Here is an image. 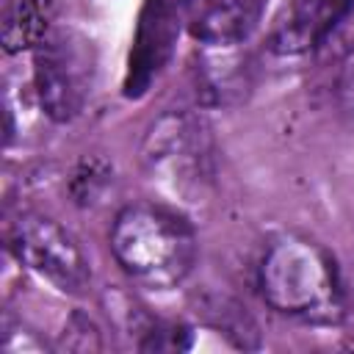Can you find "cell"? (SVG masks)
Segmentation results:
<instances>
[{"mask_svg": "<svg viewBox=\"0 0 354 354\" xmlns=\"http://www.w3.org/2000/svg\"><path fill=\"white\" fill-rule=\"evenodd\" d=\"M111 252L133 282L152 290H169L194 268L196 235L177 210L141 202L124 207L113 218Z\"/></svg>", "mask_w": 354, "mask_h": 354, "instance_id": "cell-1", "label": "cell"}, {"mask_svg": "<svg viewBox=\"0 0 354 354\" xmlns=\"http://www.w3.org/2000/svg\"><path fill=\"white\" fill-rule=\"evenodd\" d=\"M257 288L266 304L282 315L310 321H335L340 315V274L332 257L304 235H282L266 249Z\"/></svg>", "mask_w": 354, "mask_h": 354, "instance_id": "cell-2", "label": "cell"}, {"mask_svg": "<svg viewBox=\"0 0 354 354\" xmlns=\"http://www.w3.org/2000/svg\"><path fill=\"white\" fill-rule=\"evenodd\" d=\"M33 88L41 111L55 122L75 119L94 88L97 53L86 33L55 25L33 50Z\"/></svg>", "mask_w": 354, "mask_h": 354, "instance_id": "cell-3", "label": "cell"}, {"mask_svg": "<svg viewBox=\"0 0 354 354\" xmlns=\"http://www.w3.org/2000/svg\"><path fill=\"white\" fill-rule=\"evenodd\" d=\"M11 254L33 274L64 293H83L91 282V268L77 238L55 218L25 210L8 221L6 230Z\"/></svg>", "mask_w": 354, "mask_h": 354, "instance_id": "cell-4", "label": "cell"}, {"mask_svg": "<svg viewBox=\"0 0 354 354\" xmlns=\"http://www.w3.org/2000/svg\"><path fill=\"white\" fill-rule=\"evenodd\" d=\"M144 163L152 180L171 191H185L199 183L205 163V136L185 113L158 119L144 144Z\"/></svg>", "mask_w": 354, "mask_h": 354, "instance_id": "cell-5", "label": "cell"}, {"mask_svg": "<svg viewBox=\"0 0 354 354\" xmlns=\"http://www.w3.org/2000/svg\"><path fill=\"white\" fill-rule=\"evenodd\" d=\"M348 0H285L268 28V50L277 55L315 53Z\"/></svg>", "mask_w": 354, "mask_h": 354, "instance_id": "cell-6", "label": "cell"}, {"mask_svg": "<svg viewBox=\"0 0 354 354\" xmlns=\"http://www.w3.org/2000/svg\"><path fill=\"white\" fill-rule=\"evenodd\" d=\"M266 0H183L188 33L207 47H235L260 22Z\"/></svg>", "mask_w": 354, "mask_h": 354, "instance_id": "cell-7", "label": "cell"}, {"mask_svg": "<svg viewBox=\"0 0 354 354\" xmlns=\"http://www.w3.org/2000/svg\"><path fill=\"white\" fill-rule=\"evenodd\" d=\"M53 28V0H17L3 25V44L8 53L33 50Z\"/></svg>", "mask_w": 354, "mask_h": 354, "instance_id": "cell-8", "label": "cell"}, {"mask_svg": "<svg viewBox=\"0 0 354 354\" xmlns=\"http://www.w3.org/2000/svg\"><path fill=\"white\" fill-rule=\"evenodd\" d=\"M318 61L324 64H337V61H348L354 55V0H348L340 11V17L335 19L332 30L326 33V39L321 41V47L315 50Z\"/></svg>", "mask_w": 354, "mask_h": 354, "instance_id": "cell-9", "label": "cell"}, {"mask_svg": "<svg viewBox=\"0 0 354 354\" xmlns=\"http://www.w3.org/2000/svg\"><path fill=\"white\" fill-rule=\"evenodd\" d=\"M340 108L354 127V55L348 58V66L343 69V77H340Z\"/></svg>", "mask_w": 354, "mask_h": 354, "instance_id": "cell-10", "label": "cell"}, {"mask_svg": "<svg viewBox=\"0 0 354 354\" xmlns=\"http://www.w3.org/2000/svg\"><path fill=\"white\" fill-rule=\"evenodd\" d=\"M340 288H343V301L354 310V257H351V263L346 266V271L340 274Z\"/></svg>", "mask_w": 354, "mask_h": 354, "instance_id": "cell-11", "label": "cell"}]
</instances>
